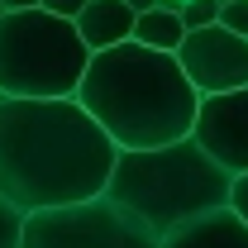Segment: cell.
<instances>
[{
	"instance_id": "cell-7",
	"label": "cell",
	"mask_w": 248,
	"mask_h": 248,
	"mask_svg": "<svg viewBox=\"0 0 248 248\" xmlns=\"http://www.w3.org/2000/svg\"><path fill=\"white\" fill-rule=\"evenodd\" d=\"M191 139L229 177H248V86L224 91V95H205L196 105Z\"/></svg>"
},
{
	"instance_id": "cell-16",
	"label": "cell",
	"mask_w": 248,
	"mask_h": 248,
	"mask_svg": "<svg viewBox=\"0 0 248 248\" xmlns=\"http://www.w3.org/2000/svg\"><path fill=\"white\" fill-rule=\"evenodd\" d=\"M19 10H38V0H0V15H19Z\"/></svg>"
},
{
	"instance_id": "cell-4",
	"label": "cell",
	"mask_w": 248,
	"mask_h": 248,
	"mask_svg": "<svg viewBox=\"0 0 248 248\" xmlns=\"http://www.w3.org/2000/svg\"><path fill=\"white\" fill-rule=\"evenodd\" d=\"M86 43L72 19L48 10L0 15V95L5 100H72L86 72Z\"/></svg>"
},
{
	"instance_id": "cell-3",
	"label": "cell",
	"mask_w": 248,
	"mask_h": 248,
	"mask_svg": "<svg viewBox=\"0 0 248 248\" xmlns=\"http://www.w3.org/2000/svg\"><path fill=\"white\" fill-rule=\"evenodd\" d=\"M229 172L196 148V139H177L143 153H120L105 182V201L148 224L157 239L186 219L229 205Z\"/></svg>"
},
{
	"instance_id": "cell-14",
	"label": "cell",
	"mask_w": 248,
	"mask_h": 248,
	"mask_svg": "<svg viewBox=\"0 0 248 248\" xmlns=\"http://www.w3.org/2000/svg\"><path fill=\"white\" fill-rule=\"evenodd\" d=\"M229 210L248 224V177H234L229 182Z\"/></svg>"
},
{
	"instance_id": "cell-17",
	"label": "cell",
	"mask_w": 248,
	"mask_h": 248,
	"mask_svg": "<svg viewBox=\"0 0 248 248\" xmlns=\"http://www.w3.org/2000/svg\"><path fill=\"white\" fill-rule=\"evenodd\" d=\"M124 5H129L134 15H148V10H157V0H124Z\"/></svg>"
},
{
	"instance_id": "cell-2",
	"label": "cell",
	"mask_w": 248,
	"mask_h": 248,
	"mask_svg": "<svg viewBox=\"0 0 248 248\" xmlns=\"http://www.w3.org/2000/svg\"><path fill=\"white\" fill-rule=\"evenodd\" d=\"M72 100L105 129V139L120 153H143V148L191 139L196 105H201L177 58L139 48L134 38L120 48L91 53Z\"/></svg>"
},
{
	"instance_id": "cell-1",
	"label": "cell",
	"mask_w": 248,
	"mask_h": 248,
	"mask_svg": "<svg viewBox=\"0 0 248 248\" xmlns=\"http://www.w3.org/2000/svg\"><path fill=\"white\" fill-rule=\"evenodd\" d=\"M120 148L77 100L0 95V201L19 215L105 196Z\"/></svg>"
},
{
	"instance_id": "cell-5",
	"label": "cell",
	"mask_w": 248,
	"mask_h": 248,
	"mask_svg": "<svg viewBox=\"0 0 248 248\" xmlns=\"http://www.w3.org/2000/svg\"><path fill=\"white\" fill-rule=\"evenodd\" d=\"M19 248H157V234L105 196L24 215Z\"/></svg>"
},
{
	"instance_id": "cell-9",
	"label": "cell",
	"mask_w": 248,
	"mask_h": 248,
	"mask_svg": "<svg viewBox=\"0 0 248 248\" xmlns=\"http://www.w3.org/2000/svg\"><path fill=\"white\" fill-rule=\"evenodd\" d=\"M72 24H77V38L86 43V53H105L134 38V10L124 0H86V10Z\"/></svg>"
},
{
	"instance_id": "cell-13",
	"label": "cell",
	"mask_w": 248,
	"mask_h": 248,
	"mask_svg": "<svg viewBox=\"0 0 248 248\" xmlns=\"http://www.w3.org/2000/svg\"><path fill=\"white\" fill-rule=\"evenodd\" d=\"M19 229H24V215L0 201V248H19Z\"/></svg>"
},
{
	"instance_id": "cell-19",
	"label": "cell",
	"mask_w": 248,
	"mask_h": 248,
	"mask_svg": "<svg viewBox=\"0 0 248 248\" xmlns=\"http://www.w3.org/2000/svg\"><path fill=\"white\" fill-rule=\"evenodd\" d=\"M177 5H182V0H177Z\"/></svg>"
},
{
	"instance_id": "cell-12",
	"label": "cell",
	"mask_w": 248,
	"mask_h": 248,
	"mask_svg": "<svg viewBox=\"0 0 248 248\" xmlns=\"http://www.w3.org/2000/svg\"><path fill=\"white\" fill-rule=\"evenodd\" d=\"M219 29H229L234 38H248V0H229V5H219Z\"/></svg>"
},
{
	"instance_id": "cell-11",
	"label": "cell",
	"mask_w": 248,
	"mask_h": 248,
	"mask_svg": "<svg viewBox=\"0 0 248 248\" xmlns=\"http://www.w3.org/2000/svg\"><path fill=\"white\" fill-rule=\"evenodd\" d=\"M177 19H182L186 33L210 29V24H219V5L215 0H182V5H177Z\"/></svg>"
},
{
	"instance_id": "cell-18",
	"label": "cell",
	"mask_w": 248,
	"mask_h": 248,
	"mask_svg": "<svg viewBox=\"0 0 248 248\" xmlns=\"http://www.w3.org/2000/svg\"><path fill=\"white\" fill-rule=\"evenodd\" d=\"M215 5H229V0H215Z\"/></svg>"
},
{
	"instance_id": "cell-6",
	"label": "cell",
	"mask_w": 248,
	"mask_h": 248,
	"mask_svg": "<svg viewBox=\"0 0 248 248\" xmlns=\"http://www.w3.org/2000/svg\"><path fill=\"white\" fill-rule=\"evenodd\" d=\"M182 77L191 81V91L201 95H224V91H244L248 86V38H234L229 29H196L182 38V48L172 53Z\"/></svg>"
},
{
	"instance_id": "cell-15",
	"label": "cell",
	"mask_w": 248,
	"mask_h": 248,
	"mask_svg": "<svg viewBox=\"0 0 248 248\" xmlns=\"http://www.w3.org/2000/svg\"><path fill=\"white\" fill-rule=\"evenodd\" d=\"M38 10H48V15H58V19H77V15L86 10V0H38Z\"/></svg>"
},
{
	"instance_id": "cell-8",
	"label": "cell",
	"mask_w": 248,
	"mask_h": 248,
	"mask_svg": "<svg viewBox=\"0 0 248 248\" xmlns=\"http://www.w3.org/2000/svg\"><path fill=\"white\" fill-rule=\"evenodd\" d=\"M157 248H248V224L229 205H219V210H205V215L167 229Z\"/></svg>"
},
{
	"instance_id": "cell-10",
	"label": "cell",
	"mask_w": 248,
	"mask_h": 248,
	"mask_svg": "<svg viewBox=\"0 0 248 248\" xmlns=\"http://www.w3.org/2000/svg\"><path fill=\"white\" fill-rule=\"evenodd\" d=\"M182 19H177V10H148V15H134V43L139 48H153V53H177L182 48Z\"/></svg>"
}]
</instances>
